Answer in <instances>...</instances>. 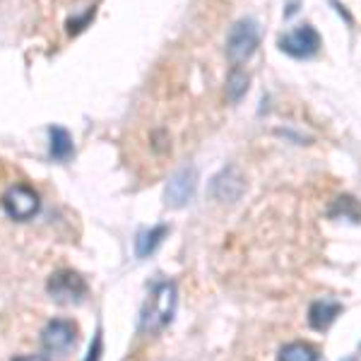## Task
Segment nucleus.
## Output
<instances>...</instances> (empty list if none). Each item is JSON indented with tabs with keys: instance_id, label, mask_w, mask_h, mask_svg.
Masks as SVG:
<instances>
[{
	"instance_id": "nucleus-1",
	"label": "nucleus",
	"mask_w": 361,
	"mask_h": 361,
	"mask_svg": "<svg viewBox=\"0 0 361 361\" xmlns=\"http://www.w3.org/2000/svg\"><path fill=\"white\" fill-rule=\"evenodd\" d=\"M176 311V284L173 282H159L149 294L147 304L140 316V328L145 333H159L164 330L173 318Z\"/></svg>"
},
{
	"instance_id": "nucleus-2",
	"label": "nucleus",
	"mask_w": 361,
	"mask_h": 361,
	"mask_svg": "<svg viewBox=\"0 0 361 361\" xmlns=\"http://www.w3.org/2000/svg\"><path fill=\"white\" fill-rule=\"evenodd\" d=\"M258 42H260V32L253 20L236 22L229 32V39H226V56H229V61L234 63V66H238V63L248 61V58L255 54Z\"/></svg>"
},
{
	"instance_id": "nucleus-3",
	"label": "nucleus",
	"mask_w": 361,
	"mask_h": 361,
	"mask_svg": "<svg viewBox=\"0 0 361 361\" xmlns=\"http://www.w3.org/2000/svg\"><path fill=\"white\" fill-rule=\"evenodd\" d=\"M46 289H49L51 299L58 301V304H66V306L80 304V301H85V296H87L85 277H80L78 272H73V270L56 272V275L49 279Z\"/></svg>"
},
{
	"instance_id": "nucleus-4",
	"label": "nucleus",
	"mask_w": 361,
	"mask_h": 361,
	"mask_svg": "<svg viewBox=\"0 0 361 361\" xmlns=\"http://www.w3.org/2000/svg\"><path fill=\"white\" fill-rule=\"evenodd\" d=\"M3 209L8 212V217L25 222L32 219L39 212V195L34 188H29L25 183H17L13 188H8V193L3 195Z\"/></svg>"
},
{
	"instance_id": "nucleus-5",
	"label": "nucleus",
	"mask_w": 361,
	"mask_h": 361,
	"mask_svg": "<svg viewBox=\"0 0 361 361\" xmlns=\"http://www.w3.org/2000/svg\"><path fill=\"white\" fill-rule=\"evenodd\" d=\"M279 49L292 58H311L320 51V34L311 25H301L279 39Z\"/></svg>"
},
{
	"instance_id": "nucleus-6",
	"label": "nucleus",
	"mask_w": 361,
	"mask_h": 361,
	"mask_svg": "<svg viewBox=\"0 0 361 361\" xmlns=\"http://www.w3.org/2000/svg\"><path fill=\"white\" fill-rule=\"evenodd\" d=\"M75 342H78V328L70 320L63 318L51 320L42 333V345L46 352H54V354L68 352L70 347H75Z\"/></svg>"
},
{
	"instance_id": "nucleus-7",
	"label": "nucleus",
	"mask_w": 361,
	"mask_h": 361,
	"mask_svg": "<svg viewBox=\"0 0 361 361\" xmlns=\"http://www.w3.org/2000/svg\"><path fill=\"white\" fill-rule=\"evenodd\" d=\"M195 188H197V171L193 166H185L176 171L171 176L166 185V205L171 207H183L185 202H190V197L195 195Z\"/></svg>"
},
{
	"instance_id": "nucleus-8",
	"label": "nucleus",
	"mask_w": 361,
	"mask_h": 361,
	"mask_svg": "<svg viewBox=\"0 0 361 361\" xmlns=\"http://www.w3.org/2000/svg\"><path fill=\"white\" fill-rule=\"evenodd\" d=\"M342 306L337 301H330V299H323V301H316L308 311V323H311L313 330H328L330 325L335 323V318L340 316Z\"/></svg>"
},
{
	"instance_id": "nucleus-9",
	"label": "nucleus",
	"mask_w": 361,
	"mask_h": 361,
	"mask_svg": "<svg viewBox=\"0 0 361 361\" xmlns=\"http://www.w3.org/2000/svg\"><path fill=\"white\" fill-rule=\"evenodd\" d=\"M169 234V226L166 224H157L152 229H145L140 231L135 238V253L137 258H147L149 253H154L157 246L164 241V236Z\"/></svg>"
},
{
	"instance_id": "nucleus-10",
	"label": "nucleus",
	"mask_w": 361,
	"mask_h": 361,
	"mask_svg": "<svg viewBox=\"0 0 361 361\" xmlns=\"http://www.w3.org/2000/svg\"><path fill=\"white\" fill-rule=\"evenodd\" d=\"M231 185H234V188H243V180L236 176L234 169H226V171L219 173V176L214 178V183H212L214 197H219V200H236L238 193H236V190H231Z\"/></svg>"
},
{
	"instance_id": "nucleus-11",
	"label": "nucleus",
	"mask_w": 361,
	"mask_h": 361,
	"mask_svg": "<svg viewBox=\"0 0 361 361\" xmlns=\"http://www.w3.org/2000/svg\"><path fill=\"white\" fill-rule=\"evenodd\" d=\"M49 137H51V157L58 161H66L73 157V137L66 128L61 126H54L49 130Z\"/></svg>"
},
{
	"instance_id": "nucleus-12",
	"label": "nucleus",
	"mask_w": 361,
	"mask_h": 361,
	"mask_svg": "<svg viewBox=\"0 0 361 361\" xmlns=\"http://www.w3.org/2000/svg\"><path fill=\"white\" fill-rule=\"evenodd\" d=\"M320 354L316 347L306 342H292V345L279 349V361H318Z\"/></svg>"
},
{
	"instance_id": "nucleus-13",
	"label": "nucleus",
	"mask_w": 361,
	"mask_h": 361,
	"mask_svg": "<svg viewBox=\"0 0 361 361\" xmlns=\"http://www.w3.org/2000/svg\"><path fill=\"white\" fill-rule=\"evenodd\" d=\"M246 92H248V75L241 68H234L229 78H226V97H229V102L236 104L241 102V97Z\"/></svg>"
},
{
	"instance_id": "nucleus-14",
	"label": "nucleus",
	"mask_w": 361,
	"mask_h": 361,
	"mask_svg": "<svg viewBox=\"0 0 361 361\" xmlns=\"http://www.w3.org/2000/svg\"><path fill=\"white\" fill-rule=\"evenodd\" d=\"M347 217V219H352V222H361V209L357 205V200L354 197H337V202H335V207H333V217Z\"/></svg>"
},
{
	"instance_id": "nucleus-15",
	"label": "nucleus",
	"mask_w": 361,
	"mask_h": 361,
	"mask_svg": "<svg viewBox=\"0 0 361 361\" xmlns=\"http://www.w3.org/2000/svg\"><path fill=\"white\" fill-rule=\"evenodd\" d=\"M92 17H94V8L87 10V15H85V17H80V20H70V22H68V34H78L80 29H85V25L92 20Z\"/></svg>"
},
{
	"instance_id": "nucleus-16",
	"label": "nucleus",
	"mask_w": 361,
	"mask_h": 361,
	"mask_svg": "<svg viewBox=\"0 0 361 361\" xmlns=\"http://www.w3.org/2000/svg\"><path fill=\"white\" fill-rule=\"evenodd\" d=\"M102 330H97V337H94V342H92V347H90V352H87V359L85 361H99L102 359Z\"/></svg>"
},
{
	"instance_id": "nucleus-17",
	"label": "nucleus",
	"mask_w": 361,
	"mask_h": 361,
	"mask_svg": "<svg viewBox=\"0 0 361 361\" xmlns=\"http://www.w3.org/2000/svg\"><path fill=\"white\" fill-rule=\"evenodd\" d=\"M15 361H46L44 357H37V354H34V357H20V359H15Z\"/></svg>"
},
{
	"instance_id": "nucleus-18",
	"label": "nucleus",
	"mask_w": 361,
	"mask_h": 361,
	"mask_svg": "<svg viewBox=\"0 0 361 361\" xmlns=\"http://www.w3.org/2000/svg\"><path fill=\"white\" fill-rule=\"evenodd\" d=\"M347 361H354V359H347Z\"/></svg>"
}]
</instances>
